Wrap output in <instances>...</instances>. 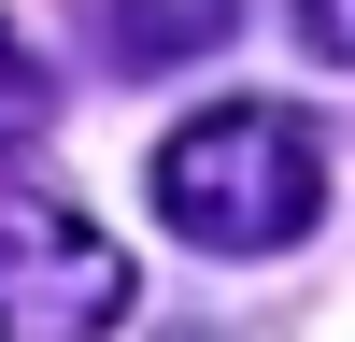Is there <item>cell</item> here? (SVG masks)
<instances>
[{"instance_id": "obj_1", "label": "cell", "mask_w": 355, "mask_h": 342, "mask_svg": "<svg viewBox=\"0 0 355 342\" xmlns=\"http://www.w3.org/2000/svg\"><path fill=\"white\" fill-rule=\"evenodd\" d=\"M157 214L199 256H284L327 214V129L299 100H214L157 142Z\"/></svg>"}, {"instance_id": "obj_2", "label": "cell", "mask_w": 355, "mask_h": 342, "mask_svg": "<svg viewBox=\"0 0 355 342\" xmlns=\"http://www.w3.org/2000/svg\"><path fill=\"white\" fill-rule=\"evenodd\" d=\"M142 271L114 228H85L57 186H28V171H0V342H100L128 328Z\"/></svg>"}, {"instance_id": "obj_3", "label": "cell", "mask_w": 355, "mask_h": 342, "mask_svg": "<svg viewBox=\"0 0 355 342\" xmlns=\"http://www.w3.org/2000/svg\"><path fill=\"white\" fill-rule=\"evenodd\" d=\"M85 28H100L114 72H185L242 28V0H85Z\"/></svg>"}, {"instance_id": "obj_4", "label": "cell", "mask_w": 355, "mask_h": 342, "mask_svg": "<svg viewBox=\"0 0 355 342\" xmlns=\"http://www.w3.org/2000/svg\"><path fill=\"white\" fill-rule=\"evenodd\" d=\"M28 129H43V72H28V43L0 28V142H28Z\"/></svg>"}, {"instance_id": "obj_5", "label": "cell", "mask_w": 355, "mask_h": 342, "mask_svg": "<svg viewBox=\"0 0 355 342\" xmlns=\"http://www.w3.org/2000/svg\"><path fill=\"white\" fill-rule=\"evenodd\" d=\"M299 28H313V57H341V72H355V0H299Z\"/></svg>"}]
</instances>
